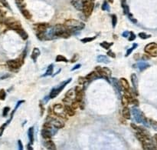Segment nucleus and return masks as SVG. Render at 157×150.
I'll return each mask as SVG.
<instances>
[{
    "label": "nucleus",
    "mask_w": 157,
    "mask_h": 150,
    "mask_svg": "<svg viewBox=\"0 0 157 150\" xmlns=\"http://www.w3.org/2000/svg\"><path fill=\"white\" fill-rule=\"evenodd\" d=\"M65 26L66 27L70 33H75L77 31L82 30L85 27V24L76 19H68L65 21Z\"/></svg>",
    "instance_id": "1"
},
{
    "label": "nucleus",
    "mask_w": 157,
    "mask_h": 150,
    "mask_svg": "<svg viewBox=\"0 0 157 150\" xmlns=\"http://www.w3.org/2000/svg\"><path fill=\"white\" fill-rule=\"evenodd\" d=\"M70 81H71V78L68 79V80H65V81L62 82L59 84L57 87L53 88V89H51V91L50 94H49V96H50L51 99H54V98L57 97V96L59 95V93L62 92L63 89H65V86H66Z\"/></svg>",
    "instance_id": "2"
},
{
    "label": "nucleus",
    "mask_w": 157,
    "mask_h": 150,
    "mask_svg": "<svg viewBox=\"0 0 157 150\" xmlns=\"http://www.w3.org/2000/svg\"><path fill=\"white\" fill-rule=\"evenodd\" d=\"M93 10H94V2L91 0H84L82 11L84 16L89 17L92 14Z\"/></svg>",
    "instance_id": "3"
},
{
    "label": "nucleus",
    "mask_w": 157,
    "mask_h": 150,
    "mask_svg": "<svg viewBox=\"0 0 157 150\" xmlns=\"http://www.w3.org/2000/svg\"><path fill=\"white\" fill-rule=\"evenodd\" d=\"M5 24L7 26L8 28L15 31H16L18 28H22V25H21L20 22L16 21L13 18H6V21H5Z\"/></svg>",
    "instance_id": "4"
},
{
    "label": "nucleus",
    "mask_w": 157,
    "mask_h": 150,
    "mask_svg": "<svg viewBox=\"0 0 157 150\" xmlns=\"http://www.w3.org/2000/svg\"><path fill=\"white\" fill-rule=\"evenodd\" d=\"M145 53H146L148 55L153 57L157 56V44L155 43H151L146 45L144 49Z\"/></svg>",
    "instance_id": "5"
},
{
    "label": "nucleus",
    "mask_w": 157,
    "mask_h": 150,
    "mask_svg": "<svg viewBox=\"0 0 157 150\" xmlns=\"http://www.w3.org/2000/svg\"><path fill=\"white\" fill-rule=\"evenodd\" d=\"M47 119H49V121H47V122H50L53 126H54L57 129H61L65 126V123L63 121L58 119L57 117H54L51 115L49 116V117L47 118Z\"/></svg>",
    "instance_id": "6"
},
{
    "label": "nucleus",
    "mask_w": 157,
    "mask_h": 150,
    "mask_svg": "<svg viewBox=\"0 0 157 150\" xmlns=\"http://www.w3.org/2000/svg\"><path fill=\"white\" fill-rule=\"evenodd\" d=\"M53 111L54 113L55 114V116H58V117H61L63 119H66V112L65 111V108L63 106V105L60 103L55 104L53 107Z\"/></svg>",
    "instance_id": "7"
},
{
    "label": "nucleus",
    "mask_w": 157,
    "mask_h": 150,
    "mask_svg": "<svg viewBox=\"0 0 157 150\" xmlns=\"http://www.w3.org/2000/svg\"><path fill=\"white\" fill-rule=\"evenodd\" d=\"M95 69L97 70V73H99V75L101 76V78H104L105 79H107V81L111 82V81L108 79L109 76L111 75V69H108L107 67H103V68H101V67H100V66L96 67Z\"/></svg>",
    "instance_id": "8"
},
{
    "label": "nucleus",
    "mask_w": 157,
    "mask_h": 150,
    "mask_svg": "<svg viewBox=\"0 0 157 150\" xmlns=\"http://www.w3.org/2000/svg\"><path fill=\"white\" fill-rule=\"evenodd\" d=\"M22 63H23V59H13V60H8L7 62V65L12 70H16L20 68Z\"/></svg>",
    "instance_id": "9"
},
{
    "label": "nucleus",
    "mask_w": 157,
    "mask_h": 150,
    "mask_svg": "<svg viewBox=\"0 0 157 150\" xmlns=\"http://www.w3.org/2000/svg\"><path fill=\"white\" fill-rule=\"evenodd\" d=\"M132 113H133V118H134V120L136 122H138V123H143V121L145 117L143 116V113L138 109L133 107L132 109Z\"/></svg>",
    "instance_id": "10"
},
{
    "label": "nucleus",
    "mask_w": 157,
    "mask_h": 150,
    "mask_svg": "<svg viewBox=\"0 0 157 150\" xmlns=\"http://www.w3.org/2000/svg\"><path fill=\"white\" fill-rule=\"evenodd\" d=\"M36 28L37 33H44L49 28V25L48 23H38L34 26Z\"/></svg>",
    "instance_id": "11"
},
{
    "label": "nucleus",
    "mask_w": 157,
    "mask_h": 150,
    "mask_svg": "<svg viewBox=\"0 0 157 150\" xmlns=\"http://www.w3.org/2000/svg\"><path fill=\"white\" fill-rule=\"evenodd\" d=\"M131 82H132L133 89H134L136 94L138 95V92H137L138 91V78H137V75L135 73L131 75Z\"/></svg>",
    "instance_id": "12"
},
{
    "label": "nucleus",
    "mask_w": 157,
    "mask_h": 150,
    "mask_svg": "<svg viewBox=\"0 0 157 150\" xmlns=\"http://www.w3.org/2000/svg\"><path fill=\"white\" fill-rule=\"evenodd\" d=\"M150 66L149 64H148L147 63H145V62H139V63H137L135 65H133V67H135V68H137V69H139V71H143V70H145V69H148L149 67Z\"/></svg>",
    "instance_id": "13"
},
{
    "label": "nucleus",
    "mask_w": 157,
    "mask_h": 150,
    "mask_svg": "<svg viewBox=\"0 0 157 150\" xmlns=\"http://www.w3.org/2000/svg\"><path fill=\"white\" fill-rule=\"evenodd\" d=\"M73 6L77 10L82 11L83 9V1L82 0H71L70 1Z\"/></svg>",
    "instance_id": "14"
},
{
    "label": "nucleus",
    "mask_w": 157,
    "mask_h": 150,
    "mask_svg": "<svg viewBox=\"0 0 157 150\" xmlns=\"http://www.w3.org/2000/svg\"><path fill=\"white\" fill-rule=\"evenodd\" d=\"M44 146H45V148L48 149H50V150L56 149V146H55V144H54V142H53L52 140H51L50 139L44 141Z\"/></svg>",
    "instance_id": "15"
},
{
    "label": "nucleus",
    "mask_w": 157,
    "mask_h": 150,
    "mask_svg": "<svg viewBox=\"0 0 157 150\" xmlns=\"http://www.w3.org/2000/svg\"><path fill=\"white\" fill-rule=\"evenodd\" d=\"M86 79L87 80H94V79H97L101 78V76L99 75V73L97 72H91V73H89L88 75H86Z\"/></svg>",
    "instance_id": "16"
},
{
    "label": "nucleus",
    "mask_w": 157,
    "mask_h": 150,
    "mask_svg": "<svg viewBox=\"0 0 157 150\" xmlns=\"http://www.w3.org/2000/svg\"><path fill=\"white\" fill-rule=\"evenodd\" d=\"M40 54L41 52L38 48H34V49H33L32 55H31V58H32V59L34 63H35V62L37 61V59H38V57L40 55Z\"/></svg>",
    "instance_id": "17"
},
{
    "label": "nucleus",
    "mask_w": 157,
    "mask_h": 150,
    "mask_svg": "<svg viewBox=\"0 0 157 150\" xmlns=\"http://www.w3.org/2000/svg\"><path fill=\"white\" fill-rule=\"evenodd\" d=\"M120 83L122 88H123L124 90H126V91H128L130 89L129 82H128V81H127L125 78H121L120 80Z\"/></svg>",
    "instance_id": "18"
},
{
    "label": "nucleus",
    "mask_w": 157,
    "mask_h": 150,
    "mask_svg": "<svg viewBox=\"0 0 157 150\" xmlns=\"http://www.w3.org/2000/svg\"><path fill=\"white\" fill-rule=\"evenodd\" d=\"M111 82L114 85V87L116 88V89H117L119 92L122 91V86H121L120 83V81H118L117 79L112 78V79H111Z\"/></svg>",
    "instance_id": "19"
},
{
    "label": "nucleus",
    "mask_w": 157,
    "mask_h": 150,
    "mask_svg": "<svg viewBox=\"0 0 157 150\" xmlns=\"http://www.w3.org/2000/svg\"><path fill=\"white\" fill-rule=\"evenodd\" d=\"M17 33H18L19 36H21V38H22V39H24V40H26L27 39H28V34H27V33L25 32V31L22 28H18V29H17L16 31H15Z\"/></svg>",
    "instance_id": "20"
},
{
    "label": "nucleus",
    "mask_w": 157,
    "mask_h": 150,
    "mask_svg": "<svg viewBox=\"0 0 157 150\" xmlns=\"http://www.w3.org/2000/svg\"><path fill=\"white\" fill-rule=\"evenodd\" d=\"M121 1V6L123 8V13L125 15H128L130 13V8L128 5L127 4V1L126 0H120Z\"/></svg>",
    "instance_id": "21"
},
{
    "label": "nucleus",
    "mask_w": 157,
    "mask_h": 150,
    "mask_svg": "<svg viewBox=\"0 0 157 150\" xmlns=\"http://www.w3.org/2000/svg\"><path fill=\"white\" fill-rule=\"evenodd\" d=\"M122 114H123V117L126 119H130V109L127 106H124L123 111H122Z\"/></svg>",
    "instance_id": "22"
},
{
    "label": "nucleus",
    "mask_w": 157,
    "mask_h": 150,
    "mask_svg": "<svg viewBox=\"0 0 157 150\" xmlns=\"http://www.w3.org/2000/svg\"><path fill=\"white\" fill-rule=\"evenodd\" d=\"M51 136H52V134L49 130L43 128V129L42 130V136L44 139H51Z\"/></svg>",
    "instance_id": "23"
},
{
    "label": "nucleus",
    "mask_w": 157,
    "mask_h": 150,
    "mask_svg": "<svg viewBox=\"0 0 157 150\" xmlns=\"http://www.w3.org/2000/svg\"><path fill=\"white\" fill-rule=\"evenodd\" d=\"M131 100H132V98H131L130 95H123L122 96V104L124 106H127L128 104H130Z\"/></svg>",
    "instance_id": "24"
},
{
    "label": "nucleus",
    "mask_w": 157,
    "mask_h": 150,
    "mask_svg": "<svg viewBox=\"0 0 157 150\" xmlns=\"http://www.w3.org/2000/svg\"><path fill=\"white\" fill-rule=\"evenodd\" d=\"M97 60L98 63H105V64H108L110 63V60H109L108 57L106 56V55H100L97 56Z\"/></svg>",
    "instance_id": "25"
},
{
    "label": "nucleus",
    "mask_w": 157,
    "mask_h": 150,
    "mask_svg": "<svg viewBox=\"0 0 157 150\" xmlns=\"http://www.w3.org/2000/svg\"><path fill=\"white\" fill-rule=\"evenodd\" d=\"M28 139H29V141H30L31 144H33L34 142V127H30L28 129Z\"/></svg>",
    "instance_id": "26"
},
{
    "label": "nucleus",
    "mask_w": 157,
    "mask_h": 150,
    "mask_svg": "<svg viewBox=\"0 0 157 150\" xmlns=\"http://www.w3.org/2000/svg\"><path fill=\"white\" fill-rule=\"evenodd\" d=\"M65 112H66V114H68L69 116H75V109H74L72 107H70V106H65Z\"/></svg>",
    "instance_id": "27"
},
{
    "label": "nucleus",
    "mask_w": 157,
    "mask_h": 150,
    "mask_svg": "<svg viewBox=\"0 0 157 150\" xmlns=\"http://www.w3.org/2000/svg\"><path fill=\"white\" fill-rule=\"evenodd\" d=\"M53 71H54V66H53V64H51L48 69H47V71L45 72L44 75H43V77H45V76H49V75H52Z\"/></svg>",
    "instance_id": "28"
},
{
    "label": "nucleus",
    "mask_w": 157,
    "mask_h": 150,
    "mask_svg": "<svg viewBox=\"0 0 157 150\" xmlns=\"http://www.w3.org/2000/svg\"><path fill=\"white\" fill-rule=\"evenodd\" d=\"M21 12H22V14L24 16V17L25 18H27V19H31L32 18V14H31L30 12L28 10L23 9H21Z\"/></svg>",
    "instance_id": "29"
},
{
    "label": "nucleus",
    "mask_w": 157,
    "mask_h": 150,
    "mask_svg": "<svg viewBox=\"0 0 157 150\" xmlns=\"http://www.w3.org/2000/svg\"><path fill=\"white\" fill-rule=\"evenodd\" d=\"M113 45V43H107V42H106V41H104V42H103V43H100V45H101L102 48H103V49H110V48H111L112 45Z\"/></svg>",
    "instance_id": "30"
},
{
    "label": "nucleus",
    "mask_w": 157,
    "mask_h": 150,
    "mask_svg": "<svg viewBox=\"0 0 157 150\" xmlns=\"http://www.w3.org/2000/svg\"><path fill=\"white\" fill-rule=\"evenodd\" d=\"M75 90L73 89H70V90H68V91L66 93V98L67 99H69V100H70V99H73V97L75 96Z\"/></svg>",
    "instance_id": "31"
},
{
    "label": "nucleus",
    "mask_w": 157,
    "mask_h": 150,
    "mask_svg": "<svg viewBox=\"0 0 157 150\" xmlns=\"http://www.w3.org/2000/svg\"><path fill=\"white\" fill-rule=\"evenodd\" d=\"M137 46H138V44H137V43H133V45H132V47H131L130 49H129L127 51V53H126V55H125V56H126V57L129 56V55H130L131 53H133V51L134 50V49H137Z\"/></svg>",
    "instance_id": "32"
},
{
    "label": "nucleus",
    "mask_w": 157,
    "mask_h": 150,
    "mask_svg": "<svg viewBox=\"0 0 157 150\" xmlns=\"http://www.w3.org/2000/svg\"><path fill=\"white\" fill-rule=\"evenodd\" d=\"M55 61H56L57 63H60V62H63V63H68V59H66V58H65L64 55H57Z\"/></svg>",
    "instance_id": "33"
},
{
    "label": "nucleus",
    "mask_w": 157,
    "mask_h": 150,
    "mask_svg": "<svg viewBox=\"0 0 157 150\" xmlns=\"http://www.w3.org/2000/svg\"><path fill=\"white\" fill-rule=\"evenodd\" d=\"M6 19V12L0 9V24L5 23Z\"/></svg>",
    "instance_id": "34"
},
{
    "label": "nucleus",
    "mask_w": 157,
    "mask_h": 150,
    "mask_svg": "<svg viewBox=\"0 0 157 150\" xmlns=\"http://www.w3.org/2000/svg\"><path fill=\"white\" fill-rule=\"evenodd\" d=\"M96 39V36L94 37H87V38H84V39H81V42H82L83 43H91L92 41H94Z\"/></svg>",
    "instance_id": "35"
},
{
    "label": "nucleus",
    "mask_w": 157,
    "mask_h": 150,
    "mask_svg": "<svg viewBox=\"0 0 157 150\" xmlns=\"http://www.w3.org/2000/svg\"><path fill=\"white\" fill-rule=\"evenodd\" d=\"M101 9H102V10L103 11H107V12H110V10H111V8H110V6H109L107 1H104V2H103Z\"/></svg>",
    "instance_id": "36"
},
{
    "label": "nucleus",
    "mask_w": 157,
    "mask_h": 150,
    "mask_svg": "<svg viewBox=\"0 0 157 150\" xmlns=\"http://www.w3.org/2000/svg\"><path fill=\"white\" fill-rule=\"evenodd\" d=\"M139 38L142 39H147L151 37V35H147L146 33H139Z\"/></svg>",
    "instance_id": "37"
},
{
    "label": "nucleus",
    "mask_w": 157,
    "mask_h": 150,
    "mask_svg": "<svg viewBox=\"0 0 157 150\" xmlns=\"http://www.w3.org/2000/svg\"><path fill=\"white\" fill-rule=\"evenodd\" d=\"M111 18H112V26H113V28H114L115 27H116V26H117V17L116 15L113 14L112 16H111Z\"/></svg>",
    "instance_id": "38"
},
{
    "label": "nucleus",
    "mask_w": 157,
    "mask_h": 150,
    "mask_svg": "<svg viewBox=\"0 0 157 150\" xmlns=\"http://www.w3.org/2000/svg\"><path fill=\"white\" fill-rule=\"evenodd\" d=\"M148 121H149V123L150 126H153V128L155 129H157V122H156V121H154V120L151 119H148Z\"/></svg>",
    "instance_id": "39"
},
{
    "label": "nucleus",
    "mask_w": 157,
    "mask_h": 150,
    "mask_svg": "<svg viewBox=\"0 0 157 150\" xmlns=\"http://www.w3.org/2000/svg\"><path fill=\"white\" fill-rule=\"evenodd\" d=\"M6 93L4 89H1L0 90V100H6Z\"/></svg>",
    "instance_id": "40"
},
{
    "label": "nucleus",
    "mask_w": 157,
    "mask_h": 150,
    "mask_svg": "<svg viewBox=\"0 0 157 150\" xmlns=\"http://www.w3.org/2000/svg\"><path fill=\"white\" fill-rule=\"evenodd\" d=\"M71 107H72L73 109L75 110L76 109H77L78 107H80V102L75 100V101L73 102L72 104H71Z\"/></svg>",
    "instance_id": "41"
},
{
    "label": "nucleus",
    "mask_w": 157,
    "mask_h": 150,
    "mask_svg": "<svg viewBox=\"0 0 157 150\" xmlns=\"http://www.w3.org/2000/svg\"><path fill=\"white\" fill-rule=\"evenodd\" d=\"M136 38H137V36L135 35V33H133V32H130L129 36V41L132 42V41L135 40Z\"/></svg>",
    "instance_id": "42"
},
{
    "label": "nucleus",
    "mask_w": 157,
    "mask_h": 150,
    "mask_svg": "<svg viewBox=\"0 0 157 150\" xmlns=\"http://www.w3.org/2000/svg\"><path fill=\"white\" fill-rule=\"evenodd\" d=\"M0 2H1V3L5 6V7H6V8L8 9L9 10H11V8H10V6H9V4H8V2H7L6 0H0Z\"/></svg>",
    "instance_id": "43"
},
{
    "label": "nucleus",
    "mask_w": 157,
    "mask_h": 150,
    "mask_svg": "<svg viewBox=\"0 0 157 150\" xmlns=\"http://www.w3.org/2000/svg\"><path fill=\"white\" fill-rule=\"evenodd\" d=\"M9 111H10V108L8 107V106L5 107L4 109H3V112H2V116H4V117L7 116V115H8V112Z\"/></svg>",
    "instance_id": "44"
},
{
    "label": "nucleus",
    "mask_w": 157,
    "mask_h": 150,
    "mask_svg": "<svg viewBox=\"0 0 157 150\" xmlns=\"http://www.w3.org/2000/svg\"><path fill=\"white\" fill-rule=\"evenodd\" d=\"M127 16H128V18H129V19L131 21V22H133V23H135V24H137V19H136V18H133V15L131 14V13H129V14L127 15Z\"/></svg>",
    "instance_id": "45"
},
{
    "label": "nucleus",
    "mask_w": 157,
    "mask_h": 150,
    "mask_svg": "<svg viewBox=\"0 0 157 150\" xmlns=\"http://www.w3.org/2000/svg\"><path fill=\"white\" fill-rule=\"evenodd\" d=\"M86 80H87V79H86V78L80 77L78 79L79 84H80V85H84V84H85V82H86Z\"/></svg>",
    "instance_id": "46"
},
{
    "label": "nucleus",
    "mask_w": 157,
    "mask_h": 150,
    "mask_svg": "<svg viewBox=\"0 0 157 150\" xmlns=\"http://www.w3.org/2000/svg\"><path fill=\"white\" fill-rule=\"evenodd\" d=\"M107 55L110 57H111V58H116V54H115L112 50L108 51V52H107Z\"/></svg>",
    "instance_id": "47"
},
{
    "label": "nucleus",
    "mask_w": 157,
    "mask_h": 150,
    "mask_svg": "<svg viewBox=\"0 0 157 150\" xmlns=\"http://www.w3.org/2000/svg\"><path fill=\"white\" fill-rule=\"evenodd\" d=\"M18 149L19 150L23 149V145H22V142L21 140H18Z\"/></svg>",
    "instance_id": "48"
},
{
    "label": "nucleus",
    "mask_w": 157,
    "mask_h": 150,
    "mask_svg": "<svg viewBox=\"0 0 157 150\" xmlns=\"http://www.w3.org/2000/svg\"><path fill=\"white\" fill-rule=\"evenodd\" d=\"M130 36V32H128V31H125V32H123V34H122V36L124 37V38H127V37Z\"/></svg>",
    "instance_id": "49"
},
{
    "label": "nucleus",
    "mask_w": 157,
    "mask_h": 150,
    "mask_svg": "<svg viewBox=\"0 0 157 150\" xmlns=\"http://www.w3.org/2000/svg\"><path fill=\"white\" fill-rule=\"evenodd\" d=\"M81 64H77V65H75V67H73L72 69H71V71H75V70H76V69H80V68H81Z\"/></svg>",
    "instance_id": "50"
},
{
    "label": "nucleus",
    "mask_w": 157,
    "mask_h": 150,
    "mask_svg": "<svg viewBox=\"0 0 157 150\" xmlns=\"http://www.w3.org/2000/svg\"><path fill=\"white\" fill-rule=\"evenodd\" d=\"M153 139H154L156 144L157 146V134H155V135H154V136H153Z\"/></svg>",
    "instance_id": "51"
},
{
    "label": "nucleus",
    "mask_w": 157,
    "mask_h": 150,
    "mask_svg": "<svg viewBox=\"0 0 157 150\" xmlns=\"http://www.w3.org/2000/svg\"><path fill=\"white\" fill-rule=\"evenodd\" d=\"M109 1H110V2H111V3H113V0H109Z\"/></svg>",
    "instance_id": "52"
},
{
    "label": "nucleus",
    "mask_w": 157,
    "mask_h": 150,
    "mask_svg": "<svg viewBox=\"0 0 157 150\" xmlns=\"http://www.w3.org/2000/svg\"><path fill=\"white\" fill-rule=\"evenodd\" d=\"M19 1H24V0H19Z\"/></svg>",
    "instance_id": "53"
},
{
    "label": "nucleus",
    "mask_w": 157,
    "mask_h": 150,
    "mask_svg": "<svg viewBox=\"0 0 157 150\" xmlns=\"http://www.w3.org/2000/svg\"><path fill=\"white\" fill-rule=\"evenodd\" d=\"M91 1H93V2H94V0H91Z\"/></svg>",
    "instance_id": "54"
}]
</instances>
